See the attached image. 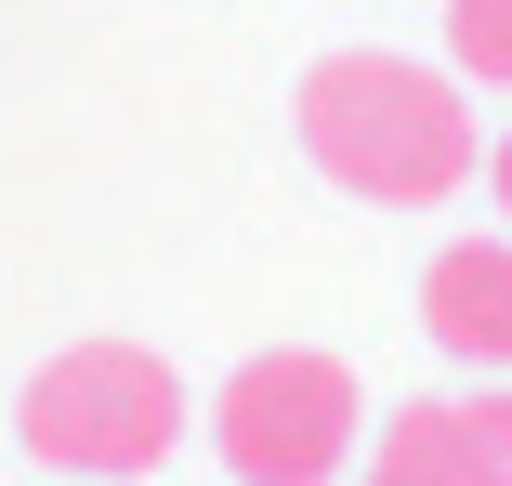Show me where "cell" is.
<instances>
[{"label": "cell", "instance_id": "cell-1", "mask_svg": "<svg viewBox=\"0 0 512 486\" xmlns=\"http://www.w3.org/2000/svg\"><path fill=\"white\" fill-rule=\"evenodd\" d=\"M302 158H316L342 198L368 211H447L460 184L486 171V132L460 106L447 66H407V53H329L302 66Z\"/></svg>", "mask_w": 512, "mask_h": 486}, {"label": "cell", "instance_id": "cell-2", "mask_svg": "<svg viewBox=\"0 0 512 486\" xmlns=\"http://www.w3.org/2000/svg\"><path fill=\"white\" fill-rule=\"evenodd\" d=\"M184 368L171 355H145V342H66L40 381H27V408H14V434H27V460L40 473H66V486H132V473H158L171 447H184Z\"/></svg>", "mask_w": 512, "mask_h": 486}, {"label": "cell", "instance_id": "cell-3", "mask_svg": "<svg viewBox=\"0 0 512 486\" xmlns=\"http://www.w3.org/2000/svg\"><path fill=\"white\" fill-rule=\"evenodd\" d=\"M355 421H368L355 368L316 355V342H276V355H250V368L224 381L211 447H224L237 486H329V473L355 460Z\"/></svg>", "mask_w": 512, "mask_h": 486}, {"label": "cell", "instance_id": "cell-4", "mask_svg": "<svg viewBox=\"0 0 512 486\" xmlns=\"http://www.w3.org/2000/svg\"><path fill=\"white\" fill-rule=\"evenodd\" d=\"M421 329L460 368H512V237H447L421 263Z\"/></svg>", "mask_w": 512, "mask_h": 486}, {"label": "cell", "instance_id": "cell-5", "mask_svg": "<svg viewBox=\"0 0 512 486\" xmlns=\"http://www.w3.org/2000/svg\"><path fill=\"white\" fill-rule=\"evenodd\" d=\"M368 486H512V460L473 434V408H394Z\"/></svg>", "mask_w": 512, "mask_h": 486}, {"label": "cell", "instance_id": "cell-6", "mask_svg": "<svg viewBox=\"0 0 512 486\" xmlns=\"http://www.w3.org/2000/svg\"><path fill=\"white\" fill-rule=\"evenodd\" d=\"M447 66L460 79H512V0H447Z\"/></svg>", "mask_w": 512, "mask_h": 486}, {"label": "cell", "instance_id": "cell-7", "mask_svg": "<svg viewBox=\"0 0 512 486\" xmlns=\"http://www.w3.org/2000/svg\"><path fill=\"white\" fill-rule=\"evenodd\" d=\"M473 434H486V447L512 460V381H499V395H473Z\"/></svg>", "mask_w": 512, "mask_h": 486}, {"label": "cell", "instance_id": "cell-8", "mask_svg": "<svg viewBox=\"0 0 512 486\" xmlns=\"http://www.w3.org/2000/svg\"><path fill=\"white\" fill-rule=\"evenodd\" d=\"M499 211H512V145H499Z\"/></svg>", "mask_w": 512, "mask_h": 486}]
</instances>
